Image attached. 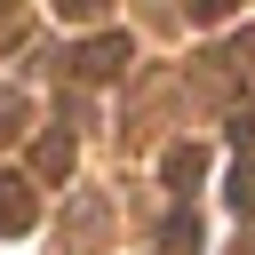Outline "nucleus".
I'll use <instances>...</instances> for the list:
<instances>
[{"mask_svg": "<svg viewBox=\"0 0 255 255\" xmlns=\"http://www.w3.org/2000/svg\"><path fill=\"white\" fill-rule=\"evenodd\" d=\"M128 64H135V40H128V32H96V40H80V48L64 56L72 80H112V72H128Z\"/></svg>", "mask_w": 255, "mask_h": 255, "instance_id": "f257e3e1", "label": "nucleus"}, {"mask_svg": "<svg viewBox=\"0 0 255 255\" xmlns=\"http://www.w3.org/2000/svg\"><path fill=\"white\" fill-rule=\"evenodd\" d=\"M104 231H112V207H104L96 191H80V199H72V215H64V255H96V247H104Z\"/></svg>", "mask_w": 255, "mask_h": 255, "instance_id": "f03ea898", "label": "nucleus"}, {"mask_svg": "<svg viewBox=\"0 0 255 255\" xmlns=\"http://www.w3.org/2000/svg\"><path fill=\"white\" fill-rule=\"evenodd\" d=\"M40 223V199H32V175H8L0 167V239H24Z\"/></svg>", "mask_w": 255, "mask_h": 255, "instance_id": "7ed1b4c3", "label": "nucleus"}, {"mask_svg": "<svg viewBox=\"0 0 255 255\" xmlns=\"http://www.w3.org/2000/svg\"><path fill=\"white\" fill-rule=\"evenodd\" d=\"M159 175H167L175 191H191V183L207 175V151H199V143H167V159H159Z\"/></svg>", "mask_w": 255, "mask_h": 255, "instance_id": "20e7f679", "label": "nucleus"}, {"mask_svg": "<svg viewBox=\"0 0 255 255\" xmlns=\"http://www.w3.org/2000/svg\"><path fill=\"white\" fill-rule=\"evenodd\" d=\"M32 175H40V183H64V175H72V135H40Z\"/></svg>", "mask_w": 255, "mask_h": 255, "instance_id": "39448f33", "label": "nucleus"}, {"mask_svg": "<svg viewBox=\"0 0 255 255\" xmlns=\"http://www.w3.org/2000/svg\"><path fill=\"white\" fill-rule=\"evenodd\" d=\"M159 247H167V255L199 247V215H191V207H183V215H167V223H159Z\"/></svg>", "mask_w": 255, "mask_h": 255, "instance_id": "423d86ee", "label": "nucleus"}, {"mask_svg": "<svg viewBox=\"0 0 255 255\" xmlns=\"http://www.w3.org/2000/svg\"><path fill=\"white\" fill-rule=\"evenodd\" d=\"M24 120H32L24 88H0V143H16V135H24Z\"/></svg>", "mask_w": 255, "mask_h": 255, "instance_id": "0eeeda50", "label": "nucleus"}, {"mask_svg": "<svg viewBox=\"0 0 255 255\" xmlns=\"http://www.w3.org/2000/svg\"><path fill=\"white\" fill-rule=\"evenodd\" d=\"M231 207H239V215H255V159H239V167H231Z\"/></svg>", "mask_w": 255, "mask_h": 255, "instance_id": "6e6552de", "label": "nucleus"}, {"mask_svg": "<svg viewBox=\"0 0 255 255\" xmlns=\"http://www.w3.org/2000/svg\"><path fill=\"white\" fill-rule=\"evenodd\" d=\"M48 8H56V16H64V24H96V16H104V8H112V0H48Z\"/></svg>", "mask_w": 255, "mask_h": 255, "instance_id": "1a4fd4ad", "label": "nucleus"}, {"mask_svg": "<svg viewBox=\"0 0 255 255\" xmlns=\"http://www.w3.org/2000/svg\"><path fill=\"white\" fill-rule=\"evenodd\" d=\"M231 8H239V0H191V24H223Z\"/></svg>", "mask_w": 255, "mask_h": 255, "instance_id": "9d476101", "label": "nucleus"}, {"mask_svg": "<svg viewBox=\"0 0 255 255\" xmlns=\"http://www.w3.org/2000/svg\"><path fill=\"white\" fill-rule=\"evenodd\" d=\"M231 255H255V231H247V239H239V247H231Z\"/></svg>", "mask_w": 255, "mask_h": 255, "instance_id": "9b49d317", "label": "nucleus"}, {"mask_svg": "<svg viewBox=\"0 0 255 255\" xmlns=\"http://www.w3.org/2000/svg\"><path fill=\"white\" fill-rule=\"evenodd\" d=\"M239 56H255V40H247V48H239Z\"/></svg>", "mask_w": 255, "mask_h": 255, "instance_id": "f8f14e48", "label": "nucleus"}]
</instances>
